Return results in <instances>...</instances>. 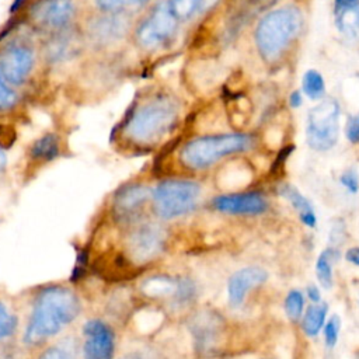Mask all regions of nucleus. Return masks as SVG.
<instances>
[{
	"label": "nucleus",
	"instance_id": "nucleus-17",
	"mask_svg": "<svg viewBox=\"0 0 359 359\" xmlns=\"http://www.w3.org/2000/svg\"><path fill=\"white\" fill-rule=\"evenodd\" d=\"M268 278L266 271L259 266H245L236 271L227 282V300L229 304L234 309L240 307L244 302L247 294L262 285Z\"/></svg>",
	"mask_w": 359,
	"mask_h": 359
},
{
	"label": "nucleus",
	"instance_id": "nucleus-12",
	"mask_svg": "<svg viewBox=\"0 0 359 359\" xmlns=\"http://www.w3.org/2000/svg\"><path fill=\"white\" fill-rule=\"evenodd\" d=\"M165 231L154 222H144L135 226L126 238L128 258L135 265L153 261L164 248Z\"/></svg>",
	"mask_w": 359,
	"mask_h": 359
},
{
	"label": "nucleus",
	"instance_id": "nucleus-14",
	"mask_svg": "<svg viewBox=\"0 0 359 359\" xmlns=\"http://www.w3.org/2000/svg\"><path fill=\"white\" fill-rule=\"evenodd\" d=\"M150 198L151 189L143 184H128L121 187L115 192L111 205L114 220L121 224L137 222Z\"/></svg>",
	"mask_w": 359,
	"mask_h": 359
},
{
	"label": "nucleus",
	"instance_id": "nucleus-20",
	"mask_svg": "<svg viewBox=\"0 0 359 359\" xmlns=\"http://www.w3.org/2000/svg\"><path fill=\"white\" fill-rule=\"evenodd\" d=\"M279 195L285 198L296 210L300 222L307 227H316L317 216L311 202L292 184H282L278 189Z\"/></svg>",
	"mask_w": 359,
	"mask_h": 359
},
{
	"label": "nucleus",
	"instance_id": "nucleus-33",
	"mask_svg": "<svg viewBox=\"0 0 359 359\" xmlns=\"http://www.w3.org/2000/svg\"><path fill=\"white\" fill-rule=\"evenodd\" d=\"M39 359H77L76 352L66 344H59L48 348Z\"/></svg>",
	"mask_w": 359,
	"mask_h": 359
},
{
	"label": "nucleus",
	"instance_id": "nucleus-42",
	"mask_svg": "<svg viewBox=\"0 0 359 359\" xmlns=\"http://www.w3.org/2000/svg\"><path fill=\"white\" fill-rule=\"evenodd\" d=\"M355 359H359V352L356 353V356H355Z\"/></svg>",
	"mask_w": 359,
	"mask_h": 359
},
{
	"label": "nucleus",
	"instance_id": "nucleus-22",
	"mask_svg": "<svg viewBox=\"0 0 359 359\" xmlns=\"http://www.w3.org/2000/svg\"><path fill=\"white\" fill-rule=\"evenodd\" d=\"M62 150L60 137L56 133H45L29 147V158L34 163H49L55 160Z\"/></svg>",
	"mask_w": 359,
	"mask_h": 359
},
{
	"label": "nucleus",
	"instance_id": "nucleus-32",
	"mask_svg": "<svg viewBox=\"0 0 359 359\" xmlns=\"http://www.w3.org/2000/svg\"><path fill=\"white\" fill-rule=\"evenodd\" d=\"M17 317L10 313V310L0 303V341L11 337L17 330Z\"/></svg>",
	"mask_w": 359,
	"mask_h": 359
},
{
	"label": "nucleus",
	"instance_id": "nucleus-37",
	"mask_svg": "<svg viewBox=\"0 0 359 359\" xmlns=\"http://www.w3.org/2000/svg\"><path fill=\"white\" fill-rule=\"evenodd\" d=\"M307 297L313 302V303H318L321 302V292L316 285H310L307 287Z\"/></svg>",
	"mask_w": 359,
	"mask_h": 359
},
{
	"label": "nucleus",
	"instance_id": "nucleus-27",
	"mask_svg": "<svg viewBox=\"0 0 359 359\" xmlns=\"http://www.w3.org/2000/svg\"><path fill=\"white\" fill-rule=\"evenodd\" d=\"M338 257V251L334 247L324 250L316 259V275L318 283L324 289L332 287V265Z\"/></svg>",
	"mask_w": 359,
	"mask_h": 359
},
{
	"label": "nucleus",
	"instance_id": "nucleus-26",
	"mask_svg": "<svg viewBox=\"0 0 359 359\" xmlns=\"http://www.w3.org/2000/svg\"><path fill=\"white\" fill-rule=\"evenodd\" d=\"M328 304L324 302L313 303L302 316V330L307 337H316L325 324Z\"/></svg>",
	"mask_w": 359,
	"mask_h": 359
},
{
	"label": "nucleus",
	"instance_id": "nucleus-16",
	"mask_svg": "<svg viewBox=\"0 0 359 359\" xmlns=\"http://www.w3.org/2000/svg\"><path fill=\"white\" fill-rule=\"evenodd\" d=\"M212 206L222 213L227 215H244L255 216L266 210L268 202L266 198L258 191L250 192H237L215 196Z\"/></svg>",
	"mask_w": 359,
	"mask_h": 359
},
{
	"label": "nucleus",
	"instance_id": "nucleus-41",
	"mask_svg": "<svg viewBox=\"0 0 359 359\" xmlns=\"http://www.w3.org/2000/svg\"><path fill=\"white\" fill-rule=\"evenodd\" d=\"M0 359H13V352H10V351H1V352H0Z\"/></svg>",
	"mask_w": 359,
	"mask_h": 359
},
{
	"label": "nucleus",
	"instance_id": "nucleus-18",
	"mask_svg": "<svg viewBox=\"0 0 359 359\" xmlns=\"http://www.w3.org/2000/svg\"><path fill=\"white\" fill-rule=\"evenodd\" d=\"M276 0H231L227 11V34H237L255 15L265 11Z\"/></svg>",
	"mask_w": 359,
	"mask_h": 359
},
{
	"label": "nucleus",
	"instance_id": "nucleus-38",
	"mask_svg": "<svg viewBox=\"0 0 359 359\" xmlns=\"http://www.w3.org/2000/svg\"><path fill=\"white\" fill-rule=\"evenodd\" d=\"M123 359H153V358L144 351H133V352L126 353Z\"/></svg>",
	"mask_w": 359,
	"mask_h": 359
},
{
	"label": "nucleus",
	"instance_id": "nucleus-13",
	"mask_svg": "<svg viewBox=\"0 0 359 359\" xmlns=\"http://www.w3.org/2000/svg\"><path fill=\"white\" fill-rule=\"evenodd\" d=\"M224 318L215 310H201L189 321V332L198 353H216L224 337Z\"/></svg>",
	"mask_w": 359,
	"mask_h": 359
},
{
	"label": "nucleus",
	"instance_id": "nucleus-23",
	"mask_svg": "<svg viewBox=\"0 0 359 359\" xmlns=\"http://www.w3.org/2000/svg\"><path fill=\"white\" fill-rule=\"evenodd\" d=\"M25 98L27 95L14 87L0 70V118L17 114L22 108Z\"/></svg>",
	"mask_w": 359,
	"mask_h": 359
},
{
	"label": "nucleus",
	"instance_id": "nucleus-7",
	"mask_svg": "<svg viewBox=\"0 0 359 359\" xmlns=\"http://www.w3.org/2000/svg\"><path fill=\"white\" fill-rule=\"evenodd\" d=\"M302 27L303 15L294 6L268 13L255 31V43L261 56L269 62L278 60L297 38Z\"/></svg>",
	"mask_w": 359,
	"mask_h": 359
},
{
	"label": "nucleus",
	"instance_id": "nucleus-36",
	"mask_svg": "<svg viewBox=\"0 0 359 359\" xmlns=\"http://www.w3.org/2000/svg\"><path fill=\"white\" fill-rule=\"evenodd\" d=\"M345 259L352 264L359 266V247H351L346 250L345 252Z\"/></svg>",
	"mask_w": 359,
	"mask_h": 359
},
{
	"label": "nucleus",
	"instance_id": "nucleus-5",
	"mask_svg": "<svg viewBox=\"0 0 359 359\" xmlns=\"http://www.w3.org/2000/svg\"><path fill=\"white\" fill-rule=\"evenodd\" d=\"M84 13V0H25L17 18L41 38L79 27Z\"/></svg>",
	"mask_w": 359,
	"mask_h": 359
},
{
	"label": "nucleus",
	"instance_id": "nucleus-2",
	"mask_svg": "<svg viewBox=\"0 0 359 359\" xmlns=\"http://www.w3.org/2000/svg\"><path fill=\"white\" fill-rule=\"evenodd\" d=\"M0 70L25 95L38 91L48 81L39 36L18 18H14L4 34H0Z\"/></svg>",
	"mask_w": 359,
	"mask_h": 359
},
{
	"label": "nucleus",
	"instance_id": "nucleus-4",
	"mask_svg": "<svg viewBox=\"0 0 359 359\" xmlns=\"http://www.w3.org/2000/svg\"><path fill=\"white\" fill-rule=\"evenodd\" d=\"M135 20L130 14L86 10L80 29L88 55H114L130 38Z\"/></svg>",
	"mask_w": 359,
	"mask_h": 359
},
{
	"label": "nucleus",
	"instance_id": "nucleus-24",
	"mask_svg": "<svg viewBox=\"0 0 359 359\" xmlns=\"http://www.w3.org/2000/svg\"><path fill=\"white\" fill-rule=\"evenodd\" d=\"M149 0H84L86 10L135 15Z\"/></svg>",
	"mask_w": 359,
	"mask_h": 359
},
{
	"label": "nucleus",
	"instance_id": "nucleus-11",
	"mask_svg": "<svg viewBox=\"0 0 359 359\" xmlns=\"http://www.w3.org/2000/svg\"><path fill=\"white\" fill-rule=\"evenodd\" d=\"M339 133V105L334 98H325L310 109L307 116V144L318 151L335 146Z\"/></svg>",
	"mask_w": 359,
	"mask_h": 359
},
{
	"label": "nucleus",
	"instance_id": "nucleus-1",
	"mask_svg": "<svg viewBox=\"0 0 359 359\" xmlns=\"http://www.w3.org/2000/svg\"><path fill=\"white\" fill-rule=\"evenodd\" d=\"M180 116V104L164 91H146L133 100L115 128L116 139L132 147H150L168 135Z\"/></svg>",
	"mask_w": 359,
	"mask_h": 359
},
{
	"label": "nucleus",
	"instance_id": "nucleus-29",
	"mask_svg": "<svg viewBox=\"0 0 359 359\" xmlns=\"http://www.w3.org/2000/svg\"><path fill=\"white\" fill-rule=\"evenodd\" d=\"M324 88H325V84H324L323 76L318 72L309 70L304 73L303 90L310 98H313V100L320 98L324 93Z\"/></svg>",
	"mask_w": 359,
	"mask_h": 359
},
{
	"label": "nucleus",
	"instance_id": "nucleus-19",
	"mask_svg": "<svg viewBox=\"0 0 359 359\" xmlns=\"http://www.w3.org/2000/svg\"><path fill=\"white\" fill-rule=\"evenodd\" d=\"M334 17L339 32L355 38L359 32V0H335Z\"/></svg>",
	"mask_w": 359,
	"mask_h": 359
},
{
	"label": "nucleus",
	"instance_id": "nucleus-35",
	"mask_svg": "<svg viewBox=\"0 0 359 359\" xmlns=\"http://www.w3.org/2000/svg\"><path fill=\"white\" fill-rule=\"evenodd\" d=\"M345 135L351 143L359 144V114L351 116L346 122Z\"/></svg>",
	"mask_w": 359,
	"mask_h": 359
},
{
	"label": "nucleus",
	"instance_id": "nucleus-31",
	"mask_svg": "<svg viewBox=\"0 0 359 359\" xmlns=\"http://www.w3.org/2000/svg\"><path fill=\"white\" fill-rule=\"evenodd\" d=\"M196 293V286L192 279L189 278H178V285H177V292L174 296L175 303L178 304H187L194 300Z\"/></svg>",
	"mask_w": 359,
	"mask_h": 359
},
{
	"label": "nucleus",
	"instance_id": "nucleus-40",
	"mask_svg": "<svg viewBox=\"0 0 359 359\" xmlns=\"http://www.w3.org/2000/svg\"><path fill=\"white\" fill-rule=\"evenodd\" d=\"M6 163H7V157H6V153H4L3 147L0 146V170H3V168H4Z\"/></svg>",
	"mask_w": 359,
	"mask_h": 359
},
{
	"label": "nucleus",
	"instance_id": "nucleus-6",
	"mask_svg": "<svg viewBox=\"0 0 359 359\" xmlns=\"http://www.w3.org/2000/svg\"><path fill=\"white\" fill-rule=\"evenodd\" d=\"M46 80L70 79L88 56L80 25L39 38Z\"/></svg>",
	"mask_w": 359,
	"mask_h": 359
},
{
	"label": "nucleus",
	"instance_id": "nucleus-8",
	"mask_svg": "<svg viewBox=\"0 0 359 359\" xmlns=\"http://www.w3.org/2000/svg\"><path fill=\"white\" fill-rule=\"evenodd\" d=\"M254 142L248 133L201 136L184 144L180 151V161L191 170H203L226 156L250 150Z\"/></svg>",
	"mask_w": 359,
	"mask_h": 359
},
{
	"label": "nucleus",
	"instance_id": "nucleus-21",
	"mask_svg": "<svg viewBox=\"0 0 359 359\" xmlns=\"http://www.w3.org/2000/svg\"><path fill=\"white\" fill-rule=\"evenodd\" d=\"M172 17L184 24L195 17L212 10L219 0H163Z\"/></svg>",
	"mask_w": 359,
	"mask_h": 359
},
{
	"label": "nucleus",
	"instance_id": "nucleus-3",
	"mask_svg": "<svg viewBox=\"0 0 359 359\" xmlns=\"http://www.w3.org/2000/svg\"><path fill=\"white\" fill-rule=\"evenodd\" d=\"M81 311L79 296L69 287H43L35 297L24 334L27 345H39L72 324Z\"/></svg>",
	"mask_w": 359,
	"mask_h": 359
},
{
	"label": "nucleus",
	"instance_id": "nucleus-28",
	"mask_svg": "<svg viewBox=\"0 0 359 359\" xmlns=\"http://www.w3.org/2000/svg\"><path fill=\"white\" fill-rule=\"evenodd\" d=\"M285 311L290 321H297L302 318L304 311V296L300 290L293 289L285 297Z\"/></svg>",
	"mask_w": 359,
	"mask_h": 359
},
{
	"label": "nucleus",
	"instance_id": "nucleus-25",
	"mask_svg": "<svg viewBox=\"0 0 359 359\" xmlns=\"http://www.w3.org/2000/svg\"><path fill=\"white\" fill-rule=\"evenodd\" d=\"M178 285V278H171L167 275H154L147 278L142 283V292L147 297H172L175 296Z\"/></svg>",
	"mask_w": 359,
	"mask_h": 359
},
{
	"label": "nucleus",
	"instance_id": "nucleus-15",
	"mask_svg": "<svg viewBox=\"0 0 359 359\" xmlns=\"http://www.w3.org/2000/svg\"><path fill=\"white\" fill-rule=\"evenodd\" d=\"M84 359H112L115 349V335L111 327L98 320H90L84 324Z\"/></svg>",
	"mask_w": 359,
	"mask_h": 359
},
{
	"label": "nucleus",
	"instance_id": "nucleus-9",
	"mask_svg": "<svg viewBox=\"0 0 359 359\" xmlns=\"http://www.w3.org/2000/svg\"><path fill=\"white\" fill-rule=\"evenodd\" d=\"M181 24L172 17L164 1H158L140 20H135L130 39L144 50L154 52L168 45L177 35Z\"/></svg>",
	"mask_w": 359,
	"mask_h": 359
},
{
	"label": "nucleus",
	"instance_id": "nucleus-30",
	"mask_svg": "<svg viewBox=\"0 0 359 359\" xmlns=\"http://www.w3.org/2000/svg\"><path fill=\"white\" fill-rule=\"evenodd\" d=\"M324 342L328 351H332L338 342L341 331V318L338 314H332L324 324Z\"/></svg>",
	"mask_w": 359,
	"mask_h": 359
},
{
	"label": "nucleus",
	"instance_id": "nucleus-39",
	"mask_svg": "<svg viewBox=\"0 0 359 359\" xmlns=\"http://www.w3.org/2000/svg\"><path fill=\"white\" fill-rule=\"evenodd\" d=\"M289 104L293 107V108H297L300 104H302V95L299 91H293L289 97Z\"/></svg>",
	"mask_w": 359,
	"mask_h": 359
},
{
	"label": "nucleus",
	"instance_id": "nucleus-10",
	"mask_svg": "<svg viewBox=\"0 0 359 359\" xmlns=\"http://www.w3.org/2000/svg\"><path fill=\"white\" fill-rule=\"evenodd\" d=\"M201 187L189 180H165L151 191L154 212L161 219L184 216L196 208Z\"/></svg>",
	"mask_w": 359,
	"mask_h": 359
},
{
	"label": "nucleus",
	"instance_id": "nucleus-34",
	"mask_svg": "<svg viewBox=\"0 0 359 359\" xmlns=\"http://www.w3.org/2000/svg\"><path fill=\"white\" fill-rule=\"evenodd\" d=\"M339 184L349 192L358 194L359 191V174L355 168H348L339 175Z\"/></svg>",
	"mask_w": 359,
	"mask_h": 359
}]
</instances>
